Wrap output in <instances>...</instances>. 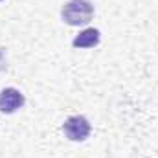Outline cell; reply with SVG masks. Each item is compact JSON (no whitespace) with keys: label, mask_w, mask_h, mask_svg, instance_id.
Wrapping results in <instances>:
<instances>
[{"label":"cell","mask_w":158,"mask_h":158,"mask_svg":"<svg viewBox=\"0 0 158 158\" xmlns=\"http://www.w3.org/2000/svg\"><path fill=\"white\" fill-rule=\"evenodd\" d=\"M63 20L70 26L88 24L94 17V6L88 0H70L63 7Z\"/></svg>","instance_id":"cell-1"},{"label":"cell","mask_w":158,"mask_h":158,"mask_svg":"<svg viewBox=\"0 0 158 158\" xmlns=\"http://www.w3.org/2000/svg\"><path fill=\"white\" fill-rule=\"evenodd\" d=\"M63 131L66 134L68 140L72 142H83L86 140V136L90 134V123L85 116H72L64 121Z\"/></svg>","instance_id":"cell-2"},{"label":"cell","mask_w":158,"mask_h":158,"mask_svg":"<svg viewBox=\"0 0 158 158\" xmlns=\"http://www.w3.org/2000/svg\"><path fill=\"white\" fill-rule=\"evenodd\" d=\"M22 105H24V96L20 94V90L9 86L0 92V112L11 114V112L19 110Z\"/></svg>","instance_id":"cell-3"},{"label":"cell","mask_w":158,"mask_h":158,"mask_svg":"<svg viewBox=\"0 0 158 158\" xmlns=\"http://www.w3.org/2000/svg\"><path fill=\"white\" fill-rule=\"evenodd\" d=\"M98 42H99V30L88 28V30L81 31L77 37L74 39V46L76 48H94Z\"/></svg>","instance_id":"cell-4"}]
</instances>
